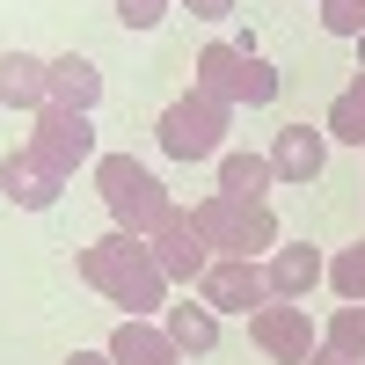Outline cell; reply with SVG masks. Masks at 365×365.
<instances>
[{
	"label": "cell",
	"instance_id": "1",
	"mask_svg": "<svg viewBox=\"0 0 365 365\" xmlns=\"http://www.w3.org/2000/svg\"><path fill=\"white\" fill-rule=\"evenodd\" d=\"M81 285L88 292H103L110 299V307H125V314H161L168 307V278H161V263H154V249H146V241L139 234H103V241H88V249H81Z\"/></svg>",
	"mask_w": 365,
	"mask_h": 365
},
{
	"label": "cell",
	"instance_id": "2",
	"mask_svg": "<svg viewBox=\"0 0 365 365\" xmlns=\"http://www.w3.org/2000/svg\"><path fill=\"white\" fill-rule=\"evenodd\" d=\"M96 190L110 205V227L117 234H139V241L175 212V197L161 190V175L146 161H132V154H96Z\"/></svg>",
	"mask_w": 365,
	"mask_h": 365
},
{
	"label": "cell",
	"instance_id": "3",
	"mask_svg": "<svg viewBox=\"0 0 365 365\" xmlns=\"http://www.w3.org/2000/svg\"><path fill=\"white\" fill-rule=\"evenodd\" d=\"M190 220H197V234H205V249H212V256L256 263V256L278 249V212L256 205V197H227V190H212V197L190 205Z\"/></svg>",
	"mask_w": 365,
	"mask_h": 365
},
{
	"label": "cell",
	"instance_id": "4",
	"mask_svg": "<svg viewBox=\"0 0 365 365\" xmlns=\"http://www.w3.org/2000/svg\"><path fill=\"white\" fill-rule=\"evenodd\" d=\"M197 88L205 96H220L227 110H263V103H278V73H270V58L256 44H205L197 51Z\"/></svg>",
	"mask_w": 365,
	"mask_h": 365
},
{
	"label": "cell",
	"instance_id": "5",
	"mask_svg": "<svg viewBox=\"0 0 365 365\" xmlns=\"http://www.w3.org/2000/svg\"><path fill=\"white\" fill-rule=\"evenodd\" d=\"M227 125H234V110L190 81V96H175V103L161 110L154 139H161V154H168V161H212V154L227 146Z\"/></svg>",
	"mask_w": 365,
	"mask_h": 365
},
{
	"label": "cell",
	"instance_id": "6",
	"mask_svg": "<svg viewBox=\"0 0 365 365\" xmlns=\"http://www.w3.org/2000/svg\"><path fill=\"white\" fill-rule=\"evenodd\" d=\"M29 154H37L44 168H58V175H73L81 161H96V117L88 110H58V103H44L37 117H29Z\"/></svg>",
	"mask_w": 365,
	"mask_h": 365
},
{
	"label": "cell",
	"instance_id": "7",
	"mask_svg": "<svg viewBox=\"0 0 365 365\" xmlns=\"http://www.w3.org/2000/svg\"><path fill=\"white\" fill-rule=\"evenodd\" d=\"M249 336H256L263 358H278V365H307V358L322 351L307 307H292V299H270V307H256V314H249Z\"/></svg>",
	"mask_w": 365,
	"mask_h": 365
},
{
	"label": "cell",
	"instance_id": "8",
	"mask_svg": "<svg viewBox=\"0 0 365 365\" xmlns=\"http://www.w3.org/2000/svg\"><path fill=\"white\" fill-rule=\"evenodd\" d=\"M146 249H154V263H161L168 285H197L205 270H212V249H205V234H197V220H190L182 205L168 212L154 234H146Z\"/></svg>",
	"mask_w": 365,
	"mask_h": 365
},
{
	"label": "cell",
	"instance_id": "9",
	"mask_svg": "<svg viewBox=\"0 0 365 365\" xmlns=\"http://www.w3.org/2000/svg\"><path fill=\"white\" fill-rule=\"evenodd\" d=\"M197 299L212 314H256V307H270V278H263V263L212 256V270L197 278Z\"/></svg>",
	"mask_w": 365,
	"mask_h": 365
},
{
	"label": "cell",
	"instance_id": "10",
	"mask_svg": "<svg viewBox=\"0 0 365 365\" xmlns=\"http://www.w3.org/2000/svg\"><path fill=\"white\" fill-rule=\"evenodd\" d=\"M0 190H8V205H15V212H51V205H58V190H66V175L44 168L29 146H15V154L0 161Z\"/></svg>",
	"mask_w": 365,
	"mask_h": 365
},
{
	"label": "cell",
	"instance_id": "11",
	"mask_svg": "<svg viewBox=\"0 0 365 365\" xmlns=\"http://www.w3.org/2000/svg\"><path fill=\"white\" fill-rule=\"evenodd\" d=\"M44 103H51V58L0 51V110H29V117H37Z\"/></svg>",
	"mask_w": 365,
	"mask_h": 365
},
{
	"label": "cell",
	"instance_id": "12",
	"mask_svg": "<svg viewBox=\"0 0 365 365\" xmlns=\"http://www.w3.org/2000/svg\"><path fill=\"white\" fill-rule=\"evenodd\" d=\"M322 161H329V132H314V125H285L270 139V175L278 182H314Z\"/></svg>",
	"mask_w": 365,
	"mask_h": 365
},
{
	"label": "cell",
	"instance_id": "13",
	"mask_svg": "<svg viewBox=\"0 0 365 365\" xmlns=\"http://www.w3.org/2000/svg\"><path fill=\"white\" fill-rule=\"evenodd\" d=\"M263 278H270V299H307L322 278H329V263H322V249H307V241H292V249H270V263H263Z\"/></svg>",
	"mask_w": 365,
	"mask_h": 365
},
{
	"label": "cell",
	"instance_id": "14",
	"mask_svg": "<svg viewBox=\"0 0 365 365\" xmlns=\"http://www.w3.org/2000/svg\"><path fill=\"white\" fill-rule=\"evenodd\" d=\"M103 351H110L117 365H182V351L168 344V329H161V322H139V314L117 322Z\"/></svg>",
	"mask_w": 365,
	"mask_h": 365
},
{
	"label": "cell",
	"instance_id": "15",
	"mask_svg": "<svg viewBox=\"0 0 365 365\" xmlns=\"http://www.w3.org/2000/svg\"><path fill=\"white\" fill-rule=\"evenodd\" d=\"M161 329H168V344L182 358H205L212 344H220V314L205 307V299H168L161 307Z\"/></svg>",
	"mask_w": 365,
	"mask_h": 365
},
{
	"label": "cell",
	"instance_id": "16",
	"mask_svg": "<svg viewBox=\"0 0 365 365\" xmlns=\"http://www.w3.org/2000/svg\"><path fill=\"white\" fill-rule=\"evenodd\" d=\"M51 103H58V110H96V103H103V73H96V58H81V51L51 58Z\"/></svg>",
	"mask_w": 365,
	"mask_h": 365
},
{
	"label": "cell",
	"instance_id": "17",
	"mask_svg": "<svg viewBox=\"0 0 365 365\" xmlns=\"http://www.w3.org/2000/svg\"><path fill=\"white\" fill-rule=\"evenodd\" d=\"M270 154H220V190L227 197H256L263 205V190H270Z\"/></svg>",
	"mask_w": 365,
	"mask_h": 365
},
{
	"label": "cell",
	"instance_id": "18",
	"mask_svg": "<svg viewBox=\"0 0 365 365\" xmlns=\"http://www.w3.org/2000/svg\"><path fill=\"white\" fill-rule=\"evenodd\" d=\"M329 139H344V146H365V66L344 81V96L329 103V125H322Z\"/></svg>",
	"mask_w": 365,
	"mask_h": 365
},
{
	"label": "cell",
	"instance_id": "19",
	"mask_svg": "<svg viewBox=\"0 0 365 365\" xmlns=\"http://www.w3.org/2000/svg\"><path fill=\"white\" fill-rule=\"evenodd\" d=\"M322 344H329V351H344L351 365H365V299L329 314V336H322Z\"/></svg>",
	"mask_w": 365,
	"mask_h": 365
},
{
	"label": "cell",
	"instance_id": "20",
	"mask_svg": "<svg viewBox=\"0 0 365 365\" xmlns=\"http://www.w3.org/2000/svg\"><path fill=\"white\" fill-rule=\"evenodd\" d=\"M329 285H336L344 307H358V299H365V241H351V249L329 263Z\"/></svg>",
	"mask_w": 365,
	"mask_h": 365
},
{
	"label": "cell",
	"instance_id": "21",
	"mask_svg": "<svg viewBox=\"0 0 365 365\" xmlns=\"http://www.w3.org/2000/svg\"><path fill=\"white\" fill-rule=\"evenodd\" d=\"M322 29L329 37H358L365 29V0H322Z\"/></svg>",
	"mask_w": 365,
	"mask_h": 365
},
{
	"label": "cell",
	"instance_id": "22",
	"mask_svg": "<svg viewBox=\"0 0 365 365\" xmlns=\"http://www.w3.org/2000/svg\"><path fill=\"white\" fill-rule=\"evenodd\" d=\"M168 8H175V0H117V22H125V29H154Z\"/></svg>",
	"mask_w": 365,
	"mask_h": 365
},
{
	"label": "cell",
	"instance_id": "23",
	"mask_svg": "<svg viewBox=\"0 0 365 365\" xmlns=\"http://www.w3.org/2000/svg\"><path fill=\"white\" fill-rule=\"evenodd\" d=\"M175 8H190L197 22H227V15H234V0H175Z\"/></svg>",
	"mask_w": 365,
	"mask_h": 365
},
{
	"label": "cell",
	"instance_id": "24",
	"mask_svg": "<svg viewBox=\"0 0 365 365\" xmlns=\"http://www.w3.org/2000/svg\"><path fill=\"white\" fill-rule=\"evenodd\" d=\"M66 365H117V358H110V351H73Z\"/></svg>",
	"mask_w": 365,
	"mask_h": 365
},
{
	"label": "cell",
	"instance_id": "25",
	"mask_svg": "<svg viewBox=\"0 0 365 365\" xmlns=\"http://www.w3.org/2000/svg\"><path fill=\"white\" fill-rule=\"evenodd\" d=\"M307 365H351V358H344V351H329V344H322V351H314Z\"/></svg>",
	"mask_w": 365,
	"mask_h": 365
},
{
	"label": "cell",
	"instance_id": "26",
	"mask_svg": "<svg viewBox=\"0 0 365 365\" xmlns=\"http://www.w3.org/2000/svg\"><path fill=\"white\" fill-rule=\"evenodd\" d=\"M358 51H365V29H358Z\"/></svg>",
	"mask_w": 365,
	"mask_h": 365
}]
</instances>
